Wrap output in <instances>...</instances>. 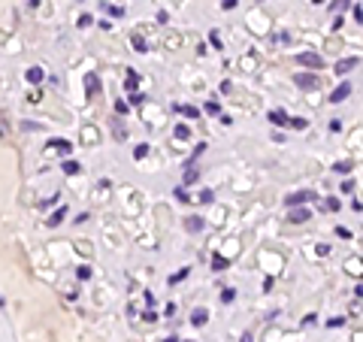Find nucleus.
<instances>
[{
	"label": "nucleus",
	"instance_id": "f257e3e1",
	"mask_svg": "<svg viewBox=\"0 0 363 342\" xmlns=\"http://www.w3.org/2000/svg\"><path fill=\"white\" fill-rule=\"evenodd\" d=\"M297 61H300L303 67H312V70H321V67H324V58H321L318 52H300Z\"/></svg>",
	"mask_w": 363,
	"mask_h": 342
},
{
	"label": "nucleus",
	"instance_id": "f03ea898",
	"mask_svg": "<svg viewBox=\"0 0 363 342\" xmlns=\"http://www.w3.org/2000/svg\"><path fill=\"white\" fill-rule=\"evenodd\" d=\"M294 82H297V88H303V91H315V88L321 85V79H318V76H312V73H300Z\"/></svg>",
	"mask_w": 363,
	"mask_h": 342
},
{
	"label": "nucleus",
	"instance_id": "7ed1b4c3",
	"mask_svg": "<svg viewBox=\"0 0 363 342\" xmlns=\"http://www.w3.org/2000/svg\"><path fill=\"white\" fill-rule=\"evenodd\" d=\"M315 200V194L312 191H297V194H290V197H284V203L294 209V206H306V203H312Z\"/></svg>",
	"mask_w": 363,
	"mask_h": 342
},
{
	"label": "nucleus",
	"instance_id": "20e7f679",
	"mask_svg": "<svg viewBox=\"0 0 363 342\" xmlns=\"http://www.w3.org/2000/svg\"><path fill=\"white\" fill-rule=\"evenodd\" d=\"M97 94H100V76L88 73L85 76V97H97Z\"/></svg>",
	"mask_w": 363,
	"mask_h": 342
},
{
	"label": "nucleus",
	"instance_id": "39448f33",
	"mask_svg": "<svg viewBox=\"0 0 363 342\" xmlns=\"http://www.w3.org/2000/svg\"><path fill=\"white\" fill-rule=\"evenodd\" d=\"M357 64H360V58H342V61L336 64V76H348Z\"/></svg>",
	"mask_w": 363,
	"mask_h": 342
},
{
	"label": "nucleus",
	"instance_id": "423d86ee",
	"mask_svg": "<svg viewBox=\"0 0 363 342\" xmlns=\"http://www.w3.org/2000/svg\"><path fill=\"white\" fill-rule=\"evenodd\" d=\"M351 97V82H342L333 94H330V103H342V100H348Z\"/></svg>",
	"mask_w": 363,
	"mask_h": 342
},
{
	"label": "nucleus",
	"instance_id": "0eeeda50",
	"mask_svg": "<svg viewBox=\"0 0 363 342\" xmlns=\"http://www.w3.org/2000/svg\"><path fill=\"white\" fill-rule=\"evenodd\" d=\"M290 221H294V224H303V221H309L312 218V212L306 209V206H294V209H290V215H287Z\"/></svg>",
	"mask_w": 363,
	"mask_h": 342
},
{
	"label": "nucleus",
	"instance_id": "6e6552de",
	"mask_svg": "<svg viewBox=\"0 0 363 342\" xmlns=\"http://www.w3.org/2000/svg\"><path fill=\"white\" fill-rule=\"evenodd\" d=\"M24 79H27V82H30V85H40V82H43V79H46V73H43V70H40V67H30V70H27V73H24Z\"/></svg>",
	"mask_w": 363,
	"mask_h": 342
},
{
	"label": "nucleus",
	"instance_id": "1a4fd4ad",
	"mask_svg": "<svg viewBox=\"0 0 363 342\" xmlns=\"http://www.w3.org/2000/svg\"><path fill=\"white\" fill-rule=\"evenodd\" d=\"M49 148H52V151H61V155H70V151H73V145H70L67 139H52Z\"/></svg>",
	"mask_w": 363,
	"mask_h": 342
},
{
	"label": "nucleus",
	"instance_id": "9d476101",
	"mask_svg": "<svg viewBox=\"0 0 363 342\" xmlns=\"http://www.w3.org/2000/svg\"><path fill=\"white\" fill-rule=\"evenodd\" d=\"M130 46H133L136 52H145V49H149V43H145L142 33H133V36H130Z\"/></svg>",
	"mask_w": 363,
	"mask_h": 342
},
{
	"label": "nucleus",
	"instance_id": "9b49d317",
	"mask_svg": "<svg viewBox=\"0 0 363 342\" xmlns=\"http://www.w3.org/2000/svg\"><path fill=\"white\" fill-rule=\"evenodd\" d=\"M270 121H272V124H287V112H284V109H272V112H270Z\"/></svg>",
	"mask_w": 363,
	"mask_h": 342
},
{
	"label": "nucleus",
	"instance_id": "f8f14e48",
	"mask_svg": "<svg viewBox=\"0 0 363 342\" xmlns=\"http://www.w3.org/2000/svg\"><path fill=\"white\" fill-rule=\"evenodd\" d=\"M200 179V170L194 167V164H185V185H191V182H197Z\"/></svg>",
	"mask_w": 363,
	"mask_h": 342
},
{
	"label": "nucleus",
	"instance_id": "ddd939ff",
	"mask_svg": "<svg viewBox=\"0 0 363 342\" xmlns=\"http://www.w3.org/2000/svg\"><path fill=\"white\" fill-rule=\"evenodd\" d=\"M206 318H209V312H206V309H194V312H191V324H197V327H203V324H206Z\"/></svg>",
	"mask_w": 363,
	"mask_h": 342
},
{
	"label": "nucleus",
	"instance_id": "4468645a",
	"mask_svg": "<svg viewBox=\"0 0 363 342\" xmlns=\"http://www.w3.org/2000/svg\"><path fill=\"white\" fill-rule=\"evenodd\" d=\"M185 227H188V230H191V233H200V230H203V218H197V215H191V218L185 221Z\"/></svg>",
	"mask_w": 363,
	"mask_h": 342
},
{
	"label": "nucleus",
	"instance_id": "2eb2a0df",
	"mask_svg": "<svg viewBox=\"0 0 363 342\" xmlns=\"http://www.w3.org/2000/svg\"><path fill=\"white\" fill-rule=\"evenodd\" d=\"M124 88H127V91H136V88H139V73H133V70L127 73V79H124Z\"/></svg>",
	"mask_w": 363,
	"mask_h": 342
},
{
	"label": "nucleus",
	"instance_id": "dca6fc26",
	"mask_svg": "<svg viewBox=\"0 0 363 342\" xmlns=\"http://www.w3.org/2000/svg\"><path fill=\"white\" fill-rule=\"evenodd\" d=\"M112 136H115V139H127V127H124L118 118L112 121Z\"/></svg>",
	"mask_w": 363,
	"mask_h": 342
},
{
	"label": "nucleus",
	"instance_id": "f3484780",
	"mask_svg": "<svg viewBox=\"0 0 363 342\" xmlns=\"http://www.w3.org/2000/svg\"><path fill=\"white\" fill-rule=\"evenodd\" d=\"M64 218H67V206H61V209H58V212H55V215H52V218L46 221V224H49V227H58V224H61Z\"/></svg>",
	"mask_w": 363,
	"mask_h": 342
},
{
	"label": "nucleus",
	"instance_id": "a211bd4d",
	"mask_svg": "<svg viewBox=\"0 0 363 342\" xmlns=\"http://www.w3.org/2000/svg\"><path fill=\"white\" fill-rule=\"evenodd\" d=\"M227 263H230L227 257H221V254H215V257H212V270H215V273H221V270H227Z\"/></svg>",
	"mask_w": 363,
	"mask_h": 342
},
{
	"label": "nucleus",
	"instance_id": "6ab92c4d",
	"mask_svg": "<svg viewBox=\"0 0 363 342\" xmlns=\"http://www.w3.org/2000/svg\"><path fill=\"white\" fill-rule=\"evenodd\" d=\"M321 209H324V212H339V200H336V197L321 200Z\"/></svg>",
	"mask_w": 363,
	"mask_h": 342
},
{
	"label": "nucleus",
	"instance_id": "aec40b11",
	"mask_svg": "<svg viewBox=\"0 0 363 342\" xmlns=\"http://www.w3.org/2000/svg\"><path fill=\"white\" fill-rule=\"evenodd\" d=\"M97 139H100V133H97L94 127H85V130H82V142H97Z\"/></svg>",
	"mask_w": 363,
	"mask_h": 342
},
{
	"label": "nucleus",
	"instance_id": "412c9836",
	"mask_svg": "<svg viewBox=\"0 0 363 342\" xmlns=\"http://www.w3.org/2000/svg\"><path fill=\"white\" fill-rule=\"evenodd\" d=\"M330 9H333V12H345V9H351V0H333Z\"/></svg>",
	"mask_w": 363,
	"mask_h": 342
},
{
	"label": "nucleus",
	"instance_id": "4be33fe9",
	"mask_svg": "<svg viewBox=\"0 0 363 342\" xmlns=\"http://www.w3.org/2000/svg\"><path fill=\"white\" fill-rule=\"evenodd\" d=\"M179 112H182L185 118H197V115H200V109H197V106H179Z\"/></svg>",
	"mask_w": 363,
	"mask_h": 342
},
{
	"label": "nucleus",
	"instance_id": "5701e85b",
	"mask_svg": "<svg viewBox=\"0 0 363 342\" xmlns=\"http://www.w3.org/2000/svg\"><path fill=\"white\" fill-rule=\"evenodd\" d=\"M212 200H215V194L209 191V188H203V191L197 194V203H203V206H206V203H212Z\"/></svg>",
	"mask_w": 363,
	"mask_h": 342
},
{
	"label": "nucleus",
	"instance_id": "b1692460",
	"mask_svg": "<svg viewBox=\"0 0 363 342\" xmlns=\"http://www.w3.org/2000/svg\"><path fill=\"white\" fill-rule=\"evenodd\" d=\"M91 273H94V270H91V267H88V263H82V267H79V270H76V276H79V279H82V282H88V279H91Z\"/></svg>",
	"mask_w": 363,
	"mask_h": 342
},
{
	"label": "nucleus",
	"instance_id": "393cba45",
	"mask_svg": "<svg viewBox=\"0 0 363 342\" xmlns=\"http://www.w3.org/2000/svg\"><path fill=\"white\" fill-rule=\"evenodd\" d=\"M188 136H191V127L188 124H179L176 127V139H188Z\"/></svg>",
	"mask_w": 363,
	"mask_h": 342
},
{
	"label": "nucleus",
	"instance_id": "a878e982",
	"mask_svg": "<svg viewBox=\"0 0 363 342\" xmlns=\"http://www.w3.org/2000/svg\"><path fill=\"white\" fill-rule=\"evenodd\" d=\"M64 173H67V176H76V173H79V164H76V161H64Z\"/></svg>",
	"mask_w": 363,
	"mask_h": 342
},
{
	"label": "nucleus",
	"instance_id": "bb28decb",
	"mask_svg": "<svg viewBox=\"0 0 363 342\" xmlns=\"http://www.w3.org/2000/svg\"><path fill=\"white\" fill-rule=\"evenodd\" d=\"M287 124L294 127V130H306V124H309V121H306V118H287Z\"/></svg>",
	"mask_w": 363,
	"mask_h": 342
},
{
	"label": "nucleus",
	"instance_id": "cd10ccee",
	"mask_svg": "<svg viewBox=\"0 0 363 342\" xmlns=\"http://www.w3.org/2000/svg\"><path fill=\"white\" fill-rule=\"evenodd\" d=\"M233 300H236V291L233 288H224L221 291V303H233Z\"/></svg>",
	"mask_w": 363,
	"mask_h": 342
},
{
	"label": "nucleus",
	"instance_id": "c85d7f7f",
	"mask_svg": "<svg viewBox=\"0 0 363 342\" xmlns=\"http://www.w3.org/2000/svg\"><path fill=\"white\" fill-rule=\"evenodd\" d=\"M206 115H221V106H218L215 100H212V103H206Z\"/></svg>",
	"mask_w": 363,
	"mask_h": 342
},
{
	"label": "nucleus",
	"instance_id": "c756f323",
	"mask_svg": "<svg viewBox=\"0 0 363 342\" xmlns=\"http://www.w3.org/2000/svg\"><path fill=\"white\" fill-rule=\"evenodd\" d=\"M333 170L336 173H351V161H339V164H333Z\"/></svg>",
	"mask_w": 363,
	"mask_h": 342
},
{
	"label": "nucleus",
	"instance_id": "7c9ffc66",
	"mask_svg": "<svg viewBox=\"0 0 363 342\" xmlns=\"http://www.w3.org/2000/svg\"><path fill=\"white\" fill-rule=\"evenodd\" d=\"M145 155H149V145H145V142L133 148V158H145Z\"/></svg>",
	"mask_w": 363,
	"mask_h": 342
},
{
	"label": "nucleus",
	"instance_id": "2f4dec72",
	"mask_svg": "<svg viewBox=\"0 0 363 342\" xmlns=\"http://www.w3.org/2000/svg\"><path fill=\"white\" fill-rule=\"evenodd\" d=\"M130 103H133V106H142V103H145V97H142L139 91H133V97H130ZM130 103H127V106H130Z\"/></svg>",
	"mask_w": 363,
	"mask_h": 342
},
{
	"label": "nucleus",
	"instance_id": "473e14b6",
	"mask_svg": "<svg viewBox=\"0 0 363 342\" xmlns=\"http://www.w3.org/2000/svg\"><path fill=\"white\" fill-rule=\"evenodd\" d=\"M351 191H354V182L345 179V182H342V194H351Z\"/></svg>",
	"mask_w": 363,
	"mask_h": 342
},
{
	"label": "nucleus",
	"instance_id": "72a5a7b5",
	"mask_svg": "<svg viewBox=\"0 0 363 342\" xmlns=\"http://www.w3.org/2000/svg\"><path fill=\"white\" fill-rule=\"evenodd\" d=\"M182 279H188V270H182V273H176V276L170 279V285H176V282H182Z\"/></svg>",
	"mask_w": 363,
	"mask_h": 342
},
{
	"label": "nucleus",
	"instance_id": "f704fd0d",
	"mask_svg": "<svg viewBox=\"0 0 363 342\" xmlns=\"http://www.w3.org/2000/svg\"><path fill=\"white\" fill-rule=\"evenodd\" d=\"M351 12H354V21H357V24H360V21H363V9H360V6H357V3H354V9H351Z\"/></svg>",
	"mask_w": 363,
	"mask_h": 342
},
{
	"label": "nucleus",
	"instance_id": "c9c22d12",
	"mask_svg": "<svg viewBox=\"0 0 363 342\" xmlns=\"http://www.w3.org/2000/svg\"><path fill=\"white\" fill-rule=\"evenodd\" d=\"M176 197H179L182 203H185V200H188V191H185V188H176Z\"/></svg>",
	"mask_w": 363,
	"mask_h": 342
},
{
	"label": "nucleus",
	"instance_id": "e433bc0d",
	"mask_svg": "<svg viewBox=\"0 0 363 342\" xmlns=\"http://www.w3.org/2000/svg\"><path fill=\"white\" fill-rule=\"evenodd\" d=\"M127 109H130V106H127L124 100H121V103H115V112H118V115H124V112H127Z\"/></svg>",
	"mask_w": 363,
	"mask_h": 342
},
{
	"label": "nucleus",
	"instance_id": "4c0bfd02",
	"mask_svg": "<svg viewBox=\"0 0 363 342\" xmlns=\"http://www.w3.org/2000/svg\"><path fill=\"white\" fill-rule=\"evenodd\" d=\"M330 130H333V133H339V130H342V121H339V118H333V121H330Z\"/></svg>",
	"mask_w": 363,
	"mask_h": 342
},
{
	"label": "nucleus",
	"instance_id": "58836bf2",
	"mask_svg": "<svg viewBox=\"0 0 363 342\" xmlns=\"http://www.w3.org/2000/svg\"><path fill=\"white\" fill-rule=\"evenodd\" d=\"M327 324H330V327H342V324H345V318H330Z\"/></svg>",
	"mask_w": 363,
	"mask_h": 342
},
{
	"label": "nucleus",
	"instance_id": "ea45409f",
	"mask_svg": "<svg viewBox=\"0 0 363 342\" xmlns=\"http://www.w3.org/2000/svg\"><path fill=\"white\" fill-rule=\"evenodd\" d=\"M242 342H251V333H242Z\"/></svg>",
	"mask_w": 363,
	"mask_h": 342
},
{
	"label": "nucleus",
	"instance_id": "a19ab883",
	"mask_svg": "<svg viewBox=\"0 0 363 342\" xmlns=\"http://www.w3.org/2000/svg\"><path fill=\"white\" fill-rule=\"evenodd\" d=\"M164 342H179V339H176V336H170V339H164Z\"/></svg>",
	"mask_w": 363,
	"mask_h": 342
},
{
	"label": "nucleus",
	"instance_id": "79ce46f5",
	"mask_svg": "<svg viewBox=\"0 0 363 342\" xmlns=\"http://www.w3.org/2000/svg\"><path fill=\"white\" fill-rule=\"evenodd\" d=\"M0 306H3V297H0Z\"/></svg>",
	"mask_w": 363,
	"mask_h": 342
},
{
	"label": "nucleus",
	"instance_id": "37998d69",
	"mask_svg": "<svg viewBox=\"0 0 363 342\" xmlns=\"http://www.w3.org/2000/svg\"><path fill=\"white\" fill-rule=\"evenodd\" d=\"M315 3H321V0H315Z\"/></svg>",
	"mask_w": 363,
	"mask_h": 342
}]
</instances>
